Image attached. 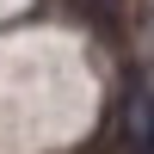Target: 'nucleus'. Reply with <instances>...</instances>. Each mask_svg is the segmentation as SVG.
Returning <instances> with one entry per match:
<instances>
[{
    "label": "nucleus",
    "mask_w": 154,
    "mask_h": 154,
    "mask_svg": "<svg viewBox=\"0 0 154 154\" xmlns=\"http://www.w3.org/2000/svg\"><path fill=\"white\" fill-rule=\"evenodd\" d=\"M111 142H117V154H154V93L148 86H136V93L117 105Z\"/></svg>",
    "instance_id": "f257e3e1"
},
{
    "label": "nucleus",
    "mask_w": 154,
    "mask_h": 154,
    "mask_svg": "<svg viewBox=\"0 0 154 154\" xmlns=\"http://www.w3.org/2000/svg\"><path fill=\"white\" fill-rule=\"evenodd\" d=\"M68 6H74V19H86L93 31L117 37V0H68Z\"/></svg>",
    "instance_id": "f03ea898"
}]
</instances>
